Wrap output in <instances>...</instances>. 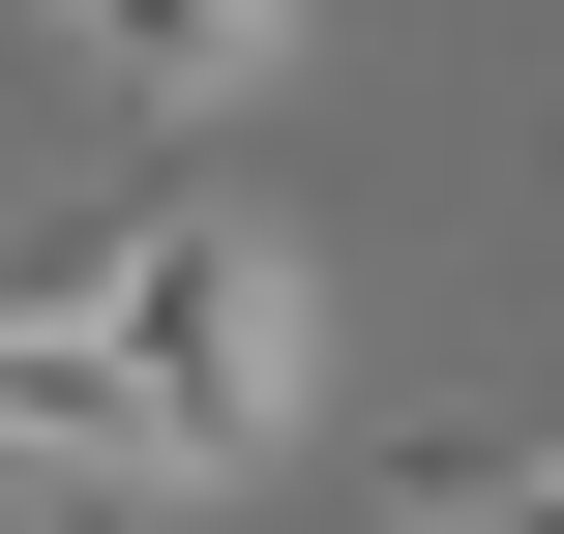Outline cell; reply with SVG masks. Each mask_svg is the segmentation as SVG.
<instances>
[{"label": "cell", "instance_id": "cell-1", "mask_svg": "<svg viewBox=\"0 0 564 534\" xmlns=\"http://www.w3.org/2000/svg\"><path fill=\"white\" fill-rule=\"evenodd\" d=\"M59 297L149 357V416H178L208 476H268V446L327 416V268H297L268 208H208V178H149L119 238H59Z\"/></svg>", "mask_w": 564, "mask_h": 534}, {"label": "cell", "instance_id": "cell-3", "mask_svg": "<svg viewBox=\"0 0 564 534\" xmlns=\"http://www.w3.org/2000/svg\"><path fill=\"white\" fill-rule=\"evenodd\" d=\"M59 30H89L119 119H238V89H297V0H59Z\"/></svg>", "mask_w": 564, "mask_h": 534}, {"label": "cell", "instance_id": "cell-4", "mask_svg": "<svg viewBox=\"0 0 564 534\" xmlns=\"http://www.w3.org/2000/svg\"><path fill=\"white\" fill-rule=\"evenodd\" d=\"M387 534H564V446H416Z\"/></svg>", "mask_w": 564, "mask_h": 534}, {"label": "cell", "instance_id": "cell-2", "mask_svg": "<svg viewBox=\"0 0 564 534\" xmlns=\"http://www.w3.org/2000/svg\"><path fill=\"white\" fill-rule=\"evenodd\" d=\"M0 476H59V505H238V476L149 416V357H119L59 268H0Z\"/></svg>", "mask_w": 564, "mask_h": 534}]
</instances>
